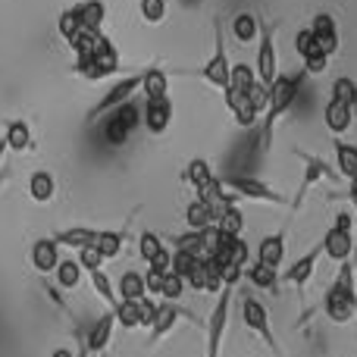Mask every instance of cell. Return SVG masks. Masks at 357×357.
Segmentation results:
<instances>
[{
  "mask_svg": "<svg viewBox=\"0 0 357 357\" xmlns=\"http://www.w3.org/2000/svg\"><path fill=\"white\" fill-rule=\"evenodd\" d=\"M304 79H307V73H304V69H298V73H279L276 82L270 85V104H266V113H264V148H270V144H273L276 123L291 110V104H295V98H298V91H301Z\"/></svg>",
  "mask_w": 357,
  "mask_h": 357,
  "instance_id": "obj_1",
  "label": "cell"
},
{
  "mask_svg": "<svg viewBox=\"0 0 357 357\" xmlns=\"http://www.w3.org/2000/svg\"><path fill=\"white\" fill-rule=\"evenodd\" d=\"M229 56H226V41H222V19L216 16L213 19V56H210L207 63H204L201 69H178V75H197V79H204L207 85L220 88V91H226L229 85Z\"/></svg>",
  "mask_w": 357,
  "mask_h": 357,
  "instance_id": "obj_2",
  "label": "cell"
},
{
  "mask_svg": "<svg viewBox=\"0 0 357 357\" xmlns=\"http://www.w3.org/2000/svg\"><path fill=\"white\" fill-rule=\"evenodd\" d=\"M320 248L333 264H345V260H351V254H354V220H351L348 210H339L333 229L323 235Z\"/></svg>",
  "mask_w": 357,
  "mask_h": 357,
  "instance_id": "obj_3",
  "label": "cell"
},
{
  "mask_svg": "<svg viewBox=\"0 0 357 357\" xmlns=\"http://www.w3.org/2000/svg\"><path fill=\"white\" fill-rule=\"evenodd\" d=\"M238 285H222L220 295H216L213 304V314L207 320V357H220L222 351V339H226V329H229V310H232V291Z\"/></svg>",
  "mask_w": 357,
  "mask_h": 357,
  "instance_id": "obj_4",
  "label": "cell"
},
{
  "mask_svg": "<svg viewBox=\"0 0 357 357\" xmlns=\"http://www.w3.org/2000/svg\"><path fill=\"white\" fill-rule=\"evenodd\" d=\"M142 126V107L135 104V100H126V104H119L116 110L107 113V126H104V138L107 144H126L129 142V135Z\"/></svg>",
  "mask_w": 357,
  "mask_h": 357,
  "instance_id": "obj_5",
  "label": "cell"
},
{
  "mask_svg": "<svg viewBox=\"0 0 357 357\" xmlns=\"http://www.w3.org/2000/svg\"><path fill=\"white\" fill-rule=\"evenodd\" d=\"M241 320H245V326L251 329V333H257L260 339H264V345L270 348L273 357H285L282 348H279L276 335H273V326H270V310L264 307V304L257 301V298L248 295L245 301H241Z\"/></svg>",
  "mask_w": 357,
  "mask_h": 357,
  "instance_id": "obj_6",
  "label": "cell"
},
{
  "mask_svg": "<svg viewBox=\"0 0 357 357\" xmlns=\"http://www.w3.org/2000/svg\"><path fill=\"white\" fill-rule=\"evenodd\" d=\"M222 185H226V188L232 191L235 197H248V201L276 204V207H285V204H289V197L279 195L276 188H270L266 182H260V178H254V176H229V178H222Z\"/></svg>",
  "mask_w": 357,
  "mask_h": 357,
  "instance_id": "obj_7",
  "label": "cell"
},
{
  "mask_svg": "<svg viewBox=\"0 0 357 357\" xmlns=\"http://www.w3.org/2000/svg\"><path fill=\"white\" fill-rule=\"evenodd\" d=\"M276 29L279 22H266L260 29V47H257V66H254V75H257L260 85L270 88L279 75V66H276Z\"/></svg>",
  "mask_w": 357,
  "mask_h": 357,
  "instance_id": "obj_8",
  "label": "cell"
},
{
  "mask_svg": "<svg viewBox=\"0 0 357 357\" xmlns=\"http://www.w3.org/2000/svg\"><path fill=\"white\" fill-rule=\"evenodd\" d=\"M135 91H142V75H126V79H119L116 85H113L110 91H107L104 98H100L98 104L88 110V123H98L100 116H107L110 110H116L119 104L132 100V98H135Z\"/></svg>",
  "mask_w": 357,
  "mask_h": 357,
  "instance_id": "obj_9",
  "label": "cell"
},
{
  "mask_svg": "<svg viewBox=\"0 0 357 357\" xmlns=\"http://www.w3.org/2000/svg\"><path fill=\"white\" fill-rule=\"evenodd\" d=\"M298 157H301V163H304V178H301V188H298V195H295V201H291V210H298L304 204V197H307V191L314 188L317 182H323V178H339V169H333L323 157H314V154H307V151H295Z\"/></svg>",
  "mask_w": 357,
  "mask_h": 357,
  "instance_id": "obj_10",
  "label": "cell"
},
{
  "mask_svg": "<svg viewBox=\"0 0 357 357\" xmlns=\"http://www.w3.org/2000/svg\"><path fill=\"white\" fill-rule=\"evenodd\" d=\"M173 123V100L167 98H151L142 104V126L151 132V135H163Z\"/></svg>",
  "mask_w": 357,
  "mask_h": 357,
  "instance_id": "obj_11",
  "label": "cell"
},
{
  "mask_svg": "<svg viewBox=\"0 0 357 357\" xmlns=\"http://www.w3.org/2000/svg\"><path fill=\"white\" fill-rule=\"evenodd\" d=\"M113 73H119V54L110 50V54H100V56H79L75 63V75L88 82H100V79H110Z\"/></svg>",
  "mask_w": 357,
  "mask_h": 357,
  "instance_id": "obj_12",
  "label": "cell"
},
{
  "mask_svg": "<svg viewBox=\"0 0 357 357\" xmlns=\"http://www.w3.org/2000/svg\"><path fill=\"white\" fill-rule=\"evenodd\" d=\"M320 257H323V248L317 245L314 251H307L304 257H298L295 264L289 266V270L282 273V279L285 282H291L295 285V291L298 295H304V289H307V282L314 279V273H317V264H320Z\"/></svg>",
  "mask_w": 357,
  "mask_h": 357,
  "instance_id": "obj_13",
  "label": "cell"
},
{
  "mask_svg": "<svg viewBox=\"0 0 357 357\" xmlns=\"http://www.w3.org/2000/svg\"><path fill=\"white\" fill-rule=\"evenodd\" d=\"M182 317L195 320V314H191V310L176 307V301H160V307H157V320H154V326H151V345H157L160 339H167Z\"/></svg>",
  "mask_w": 357,
  "mask_h": 357,
  "instance_id": "obj_14",
  "label": "cell"
},
{
  "mask_svg": "<svg viewBox=\"0 0 357 357\" xmlns=\"http://www.w3.org/2000/svg\"><path fill=\"white\" fill-rule=\"evenodd\" d=\"M310 31L317 38V47L326 56H333L339 50V25H335V19L329 13H317L314 22H310Z\"/></svg>",
  "mask_w": 357,
  "mask_h": 357,
  "instance_id": "obj_15",
  "label": "cell"
},
{
  "mask_svg": "<svg viewBox=\"0 0 357 357\" xmlns=\"http://www.w3.org/2000/svg\"><path fill=\"white\" fill-rule=\"evenodd\" d=\"M31 266H35L38 273H54L56 266H60V245H56L54 238H38L35 245H31Z\"/></svg>",
  "mask_w": 357,
  "mask_h": 357,
  "instance_id": "obj_16",
  "label": "cell"
},
{
  "mask_svg": "<svg viewBox=\"0 0 357 357\" xmlns=\"http://www.w3.org/2000/svg\"><path fill=\"white\" fill-rule=\"evenodd\" d=\"M113 329H116V317H113V310H107V314L91 326V333H88L85 354H104L107 345H110V339H113Z\"/></svg>",
  "mask_w": 357,
  "mask_h": 357,
  "instance_id": "obj_17",
  "label": "cell"
},
{
  "mask_svg": "<svg viewBox=\"0 0 357 357\" xmlns=\"http://www.w3.org/2000/svg\"><path fill=\"white\" fill-rule=\"evenodd\" d=\"M257 260L266 266H273V270H279L285 260V229H279V232L266 235L264 241L257 245Z\"/></svg>",
  "mask_w": 357,
  "mask_h": 357,
  "instance_id": "obj_18",
  "label": "cell"
},
{
  "mask_svg": "<svg viewBox=\"0 0 357 357\" xmlns=\"http://www.w3.org/2000/svg\"><path fill=\"white\" fill-rule=\"evenodd\" d=\"M323 119H326V129L333 132V135H345V132L351 129V123H354V110L348 104H342V100L329 98L326 110H323Z\"/></svg>",
  "mask_w": 357,
  "mask_h": 357,
  "instance_id": "obj_19",
  "label": "cell"
},
{
  "mask_svg": "<svg viewBox=\"0 0 357 357\" xmlns=\"http://www.w3.org/2000/svg\"><path fill=\"white\" fill-rule=\"evenodd\" d=\"M3 142H6V148H10L13 154H22V151H31V148H35L31 129H29V123H22V119H10V123H6Z\"/></svg>",
  "mask_w": 357,
  "mask_h": 357,
  "instance_id": "obj_20",
  "label": "cell"
},
{
  "mask_svg": "<svg viewBox=\"0 0 357 357\" xmlns=\"http://www.w3.org/2000/svg\"><path fill=\"white\" fill-rule=\"evenodd\" d=\"M222 94H226V107L232 110L235 123H238L241 129H251V126L257 123V110L251 107L248 94H238V91H222Z\"/></svg>",
  "mask_w": 357,
  "mask_h": 357,
  "instance_id": "obj_21",
  "label": "cell"
},
{
  "mask_svg": "<svg viewBox=\"0 0 357 357\" xmlns=\"http://www.w3.org/2000/svg\"><path fill=\"white\" fill-rule=\"evenodd\" d=\"M144 295H148V289H144V273L126 270L123 276H119L116 298H119V301H142Z\"/></svg>",
  "mask_w": 357,
  "mask_h": 357,
  "instance_id": "obj_22",
  "label": "cell"
},
{
  "mask_svg": "<svg viewBox=\"0 0 357 357\" xmlns=\"http://www.w3.org/2000/svg\"><path fill=\"white\" fill-rule=\"evenodd\" d=\"M245 270H248V279H251L254 289H264V291H270V295H276L279 291V270L260 264V260H254V264L245 266Z\"/></svg>",
  "mask_w": 357,
  "mask_h": 357,
  "instance_id": "obj_23",
  "label": "cell"
},
{
  "mask_svg": "<svg viewBox=\"0 0 357 357\" xmlns=\"http://www.w3.org/2000/svg\"><path fill=\"white\" fill-rule=\"evenodd\" d=\"M167 88H169V75L163 73L160 66H151L142 73V94L144 100L151 98H167Z\"/></svg>",
  "mask_w": 357,
  "mask_h": 357,
  "instance_id": "obj_24",
  "label": "cell"
},
{
  "mask_svg": "<svg viewBox=\"0 0 357 357\" xmlns=\"http://www.w3.org/2000/svg\"><path fill=\"white\" fill-rule=\"evenodd\" d=\"M94 229H88V226H73V229H63V232H56L54 235V241L56 245H63V248H73V251H82V248H88V245H94Z\"/></svg>",
  "mask_w": 357,
  "mask_h": 357,
  "instance_id": "obj_25",
  "label": "cell"
},
{
  "mask_svg": "<svg viewBox=\"0 0 357 357\" xmlns=\"http://www.w3.org/2000/svg\"><path fill=\"white\" fill-rule=\"evenodd\" d=\"M29 195H31V201H35V204H47V201H54V195H56V182H54V176L44 173V169L31 173V178H29Z\"/></svg>",
  "mask_w": 357,
  "mask_h": 357,
  "instance_id": "obj_26",
  "label": "cell"
},
{
  "mask_svg": "<svg viewBox=\"0 0 357 357\" xmlns=\"http://www.w3.org/2000/svg\"><path fill=\"white\" fill-rule=\"evenodd\" d=\"M185 222H188V229L201 232V229H207V226H216V213L201 201V197H195V201L188 204V210H185Z\"/></svg>",
  "mask_w": 357,
  "mask_h": 357,
  "instance_id": "obj_27",
  "label": "cell"
},
{
  "mask_svg": "<svg viewBox=\"0 0 357 357\" xmlns=\"http://www.w3.org/2000/svg\"><path fill=\"white\" fill-rule=\"evenodd\" d=\"M335 169H339L342 178H357V148L345 142H335Z\"/></svg>",
  "mask_w": 357,
  "mask_h": 357,
  "instance_id": "obj_28",
  "label": "cell"
},
{
  "mask_svg": "<svg viewBox=\"0 0 357 357\" xmlns=\"http://www.w3.org/2000/svg\"><path fill=\"white\" fill-rule=\"evenodd\" d=\"M123 241H126V232H113V229H104V232L94 235V248L104 254V260L119 257V251H123Z\"/></svg>",
  "mask_w": 357,
  "mask_h": 357,
  "instance_id": "obj_29",
  "label": "cell"
},
{
  "mask_svg": "<svg viewBox=\"0 0 357 357\" xmlns=\"http://www.w3.org/2000/svg\"><path fill=\"white\" fill-rule=\"evenodd\" d=\"M257 82V75H254L251 66H245V63H232L229 66V85L226 91H238V94H248V88Z\"/></svg>",
  "mask_w": 357,
  "mask_h": 357,
  "instance_id": "obj_30",
  "label": "cell"
},
{
  "mask_svg": "<svg viewBox=\"0 0 357 357\" xmlns=\"http://www.w3.org/2000/svg\"><path fill=\"white\" fill-rule=\"evenodd\" d=\"M185 178H188V185L195 191H201L204 185H210L216 176H213V167H210L204 157H195V160L188 163V169H185Z\"/></svg>",
  "mask_w": 357,
  "mask_h": 357,
  "instance_id": "obj_31",
  "label": "cell"
},
{
  "mask_svg": "<svg viewBox=\"0 0 357 357\" xmlns=\"http://www.w3.org/2000/svg\"><path fill=\"white\" fill-rule=\"evenodd\" d=\"M82 273L85 270L79 266V260H60V266L54 270V276H56V285H60V289L73 291V289H79Z\"/></svg>",
  "mask_w": 357,
  "mask_h": 357,
  "instance_id": "obj_32",
  "label": "cell"
},
{
  "mask_svg": "<svg viewBox=\"0 0 357 357\" xmlns=\"http://www.w3.org/2000/svg\"><path fill=\"white\" fill-rule=\"evenodd\" d=\"M75 10L82 16V29H100L104 25V0H85V3H75Z\"/></svg>",
  "mask_w": 357,
  "mask_h": 357,
  "instance_id": "obj_33",
  "label": "cell"
},
{
  "mask_svg": "<svg viewBox=\"0 0 357 357\" xmlns=\"http://www.w3.org/2000/svg\"><path fill=\"white\" fill-rule=\"evenodd\" d=\"M216 229L226 235H241V229H245V213L238 210V204H229V207L216 216Z\"/></svg>",
  "mask_w": 357,
  "mask_h": 357,
  "instance_id": "obj_34",
  "label": "cell"
},
{
  "mask_svg": "<svg viewBox=\"0 0 357 357\" xmlns=\"http://www.w3.org/2000/svg\"><path fill=\"white\" fill-rule=\"evenodd\" d=\"M232 35L238 38L241 44H248V41H254V38L260 35V22L251 16V13H238V16L232 19Z\"/></svg>",
  "mask_w": 357,
  "mask_h": 357,
  "instance_id": "obj_35",
  "label": "cell"
},
{
  "mask_svg": "<svg viewBox=\"0 0 357 357\" xmlns=\"http://www.w3.org/2000/svg\"><path fill=\"white\" fill-rule=\"evenodd\" d=\"M173 245L178 248V251H188L195 254L197 260H207V251H204V232H195V229H188V232L176 235Z\"/></svg>",
  "mask_w": 357,
  "mask_h": 357,
  "instance_id": "obj_36",
  "label": "cell"
},
{
  "mask_svg": "<svg viewBox=\"0 0 357 357\" xmlns=\"http://www.w3.org/2000/svg\"><path fill=\"white\" fill-rule=\"evenodd\" d=\"M56 29H60L63 41L73 44V41H75V35L82 31V16H79V10H75V6L63 10V16H60V22H56Z\"/></svg>",
  "mask_w": 357,
  "mask_h": 357,
  "instance_id": "obj_37",
  "label": "cell"
},
{
  "mask_svg": "<svg viewBox=\"0 0 357 357\" xmlns=\"http://www.w3.org/2000/svg\"><path fill=\"white\" fill-rule=\"evenodd\" d=\"M88 279H91L94 291H98V295H100V301H104V304H107V307H110V310H113V304H116V301H119V298H116V295H113V282H110V276H107V273H104V270H91V273H88Z\"/></svg>",
  "mask_w": 357,
  "mask_h": 357,
  "instance_id": "obj_38",
  "label": "cell"
},
{
  "mask_svg": "<svg viewBox=\"0 0 357 357\" xmlns=\"http://www.w3.org/2000/svg\"><path fill=\"white\" fill-rule=\"evenodd\" d=\"M163 248H167V245H163V238L157 232H142V235H138V257H142L144 264H151V260H154Z\"/></svg>",
  "mask_w": 357,
  "mask_h": 357,
  "instance_id": "obj_39",
  "label": "cell"
},
{
  "mask_svg": "<svg viewBox=\"0 0 357 357\" xmlns=\"http://www.w3.org/2000/svg\"><path fill=\"white\" fill-rule=\"evenodd\" d=\"M113 317H116V326L138 329V301H116L113 304Z\"/></svg>",
  "mask_w": 357,
  "mask_h": 357,
  "instance_id": "obj_40",
  "label": "cell"
},
{
  "mask_svg": "<svg viewBox=\"0 0 357 357\" xmlns=\"http://www.w3.org/2000/svg\"><path fill=\"white\" fill-rule=\"evenodd\" d=\"M354 98H357V82H354V79L342 75V79H335V82H333V100H342V104L351 107V104H354Z\"/></svg>",
  "mask_w": 357,
  "mask_h": 357,
  "instance_id": "obj_41",
  "label": "cell"
},
{
  "mask_svg": "<svg viewBox=\"0 0 357 357\" xmlns=\"http://www.w3.org/2000/svg\"><path fill=\"white\" fill-rule=\"evenodd\" d=\"M138 10H142L144 22H163V16H167V0H138Z\"/></svg>",
  "mask_w": 357,
  "mask_h": 357,
  "instance_id": "obj_42",
  "label": "cell"
},
{
  "mask_svg": "<svg viewBox=\"0 0 357 357\" xmlns=\"http://www.w3.org/2000/svg\"><path fill=\"white\" fill-rule=\"evenodd\" d=\"M185 279L176 276V273H167V279H163V289H160V298L163 301H178V298L185 295Z\"/></svg>",
  "mask_w": 357,
  "mask_h": 357,
  "instance_id": "obj_43",
  "label": "cell"
},
{
  "mask_svg": "<svg viewBox=\"0 0 357 357\" xmlns=\"http://www.w3.org/2000/svg\"><path fill=\"white\" fill-rule=\"evenodd\" d=\"M248 100H251V107L257 110V116H264L266 104H270V88L260 85V82H254V85L248 88Z\"/></svg>",
  "mask_w": 357,
  "mask_h": 357,
  "instance_id": "obj_44",
  "label": "cell"
},
{
  "mask_svg": "<svg viewBox=\"0 0 357 357\" xmlns=\"http://www.w3.org/2000/svg\"><path fill=\"white\" fill-rule=\"evenodd\" d=\"M157 307H160V304L151 301L148 295H144L142 301H138V329H151V326H154V320H157Z\"/></svg>",
  "mask_w": 357,
  "mask_h": 357,
  "instance_id": "obj_45",
  "label": "cell"
},
{
  "mask_svg": "<svg viewBox=\"0 0 357 357\" xmlns=\"http://www.w3.org/2000/svg\"><path fill=\"white\" fill-rule=\"evenodd\" d=\"M75 260H79V266H82V270H85V273L100 270V266H104V254H100L94 245L82 248V251H79V257H75Z\"/></svg>",
  "mask_w": 357,
  "mask_h": 357,
  "instance_id": "obj_46",
  "label": "cell"
},
{
  "mask_svg": "<svg viewBox=\"0 0 357 357\" xmlns=\"http://www.w3.org/2000/svg\"><path fill=\"white\" fill-rule=\"evenodd\" d=\"M197 264V257H195V254H188V251H178V248H176V251H173V264H169V273H176V276H188V273H191V266H195Z\"/></svg>",
  "mask_w": 357,
  "mask_h": 357,
  "instance_id": "obj_47",
  "label": "cell"
},
{
  "mask_svg": "<svg viewBox=\"0 0 357 357\" xmlns=\"http://www.w3.org/2000/svg\"><path fill=\"white\" fill-rule=\"evenodd\" d=\"M314 50H320V47H317V38H314V31H310V29H301V31H298V35H295V54L304 60V56H310V54H314Z\"/></svg>",
  "mask_w": 357,
  "mask_h": 357,
  "instance_id": "obj_48",
  "label": "cell"
},
{
  "mask_svg": "<svg viewBox=\"0 0 357 357\" xmlns=\"http://www.w3.org/2000/svg\"><path fill=\"white\" fill-rule=\"evenodd\" d=\"M301 69H304L307 75H323V73L329 69V56L323 54V50H314L310 56H304V66H301Z\"/></svg>",
  "mask_w": 357,
  "mask_h": 357,
  "instance_id": "obj_49",
  "label": "cell"
},
{
  "mask_svg": "<svg viewBox=\"0 0 357 357\" xmlns=\"http://www.w3.org/2000/svg\"><path fill=\"white\" fill-rule=\"evenodd\" d=\"M163 279H167V273H160V270H144V289H148V295H160V289H163Z\"/></svg>",
  "mask_w": 357,
  "mask_h": 357,
  "instance_id": "obj_50",
  "label": "cell"
},
{
  "mask_svg": "<svg viewBox=\"0 0 357 357\" xmlns=\"http://www.w3.org/2000/svg\"><path fill=\"white\" fill-rule=\"evenodd\" d=\"M169 264H173V251H169V248H163L160 254H157L154 260H151V270H160V273H169Z\"/></svg>",
  "mask_w": 357,
  "mask_h": 357,
  "instance_id": "obj_51",
  "label": "cell"
},
{
  "mask_svg": "<svg viewBox=\"0 0 357 357\" xmlns=\"http://www.w3.org/2000/svg\"><path fill=\"white\" fill-rule=\"evenodd\" d=\"M348 197H351V204L357 207V178H351V182H348Z\"/></svg>",
  "mask_w": 357,
  "mask_h": 357,
  "instance_id": "obj_52",
  "label": "cell"
},
{
  "mask_svg": "<svg viewBox=\"0 0 357 357\" xmlns=\"http://www.w3.org/2000/svg\"><path fill=\"white\" fill-rule=\"evenodd\" d=\"M50 357H75L73 351H69V348H56V351L54 354H50Z\"/></svg>",
  "mask_w": 357,
  "mask_h": 357,
  "instance_id": "obj_53",
  "label": "cell"
},
{
  "mask_svg": "<svg viewBox=\"0 0 357 357\" xmlns=\"http://www.w3.org/2000/svg\"><path fill=\"white\" fill-rule=\"evenodd\" d=\"M6 151H10V148H6V142H3V138H0V167H3V157H6Z\"/></svg>",
  "mask_w": 357,
  "mask_h": 357,
  "instance_id": "obj_54",
  "label": "cell"
},
{
  "mask_svg": "<svg viewBox=\"0 0 357 357\" xmlns=\"http://www.w3.org/2000/svg\"><path fill=\"white\" fill-rule=\"evenodd\" d=\"M6 182H10V173H6V169H0V188H3Z\"/></svg>",
  "mask_w": 357,
  "mask_h": 357,
  "instance_id": "obj_55",
  "label": "cell"
},
{
  "mask_svg": "<svg viewBox=\"0 0 357 357\" xmlns=\"http://www.w3.org/2000/svg\"><path fill=\"white\" fill-rule=\"evenodd\" d=\"M351 110H354V119H357V98H354V104H351Z\"/></svg>",
  "mask_w": 357,
  "mask_h": 357,
  "instance_id": "obj_56",
  "label": "cell"
},
{
  "mask_svg": "<svg viewBox=\"0 0 357 357\" xmlns=\"http://www.w3.org/2000/svg\"><path fill=\"white\" fill-rule=\"evenodd\" d=\"M100 357H110V354H107V351H104V354H100Z\"/></svg>",
  "mask_w": 357,
  "mask_h": 357,
  "instance_id": "obj_57",
  "label": "cell"
}]
</instances>
